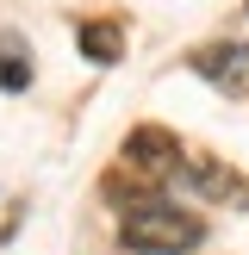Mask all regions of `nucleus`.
I'll list each match as a JSON object with an SVG mask.
<instances>
[{"instance_id":"1","label":"nucleus","mask_w":249,"mask_h":255,"mask_svg":"<svg viewBox=\"0 0 249 255\" xmlns=\"http://www.w3.org/2000/svg\"><path fill=\"white\" fill-rule=\"evenodd\" d=\"M119 243L131 255H187L206 243V218L168 199H131V212L119 218Z\"/></svg>"},{"instance_id":"2","label":"nucleus","mask_w":249,"mask_h":255,"mask_svg":"<svg viewBox=\"0 0 249 255\" xmlns=\"http://www.w3.org/2000/svg\"><path fill=\"white\" fill-rule=\"evenodd\" d=\"M124 168L162 181V174L181 168V143H174L168 131H156V125H143V131H131V143H124Z\"/></svg>"},{"instance_id":"3","label":"nucleus","mask_w":249,"mask_h":255,"mask_svg":"<svg viewBox=\"0 0 249 255\" xmlns=\"http://www.w3.org/2000/svg\"><path fill=\"white\" fill-rule=\"evenodd\" d=\"M193 69L206 75L212 87L237 94V87H243V69H249V50H243V44H224V50H199V56H193Z\"/></svg>"},{"instance_id":"4","label":"nucleus","mask_w":249,"mask_h":255,"mask_svg":"<svg viewBox=\"0 0 249 255\" xmlns=\"http://www.w3.org/2000/svg\"><path fill=\"white\" fill-rule=\"evenodd\" d=\"M75 37H81V56H87V62H100V69L124 56V25H119V19H87Z\"/></svg>"},{"instance_id":"5","label":"nucleus","mask_w":249,"mask_h":255,"mask_svg":"<svg viewBox=\"0 0 249 255\" xmlns=\"http://www.w3.org/2000/svg\"><path fill=\"white\" fill-rule=\"evenodd\" d=\"M0 87L6 94H25L31 87V44L19 31H0Z\"/></svg>"}]
</instances>
